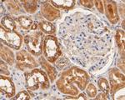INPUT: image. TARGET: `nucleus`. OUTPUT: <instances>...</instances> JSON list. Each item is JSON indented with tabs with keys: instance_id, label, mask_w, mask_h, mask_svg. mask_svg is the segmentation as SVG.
<instances>
[{
	"instance_id": "obj_1",
	"label": "nucleus",
	"mask_w": 125,
	"mask_h": 100,
	"mask_svg": "<svg viewBox=\"0 0 125 100\" xmlns=\"http://www.w3.org/2000/svg\"><path fill=\"white\" fill-rule=\"evenodd\" d=\"M88 82V75L84 70L72 67L62 73L56 84L62 93L76 96L79 91L85 89Z\"/></svg>"
},
{
	"instance_id": "obj_2",
	"label": "nucleus",
	"mask_w": 125,
	"mask_h": 100,
	"mask_svg": "<svg viewBox=\"0 0 125 100\" xmlns=\"http://www.w3.org/2000/svg\"><path fill=\"white\" fill-rule=\"evenodd\" d=\"M26 85L31 91L47 89L49 87V80L45 72L40 69H33L26 73Z\"/></svg>"
},
{
	"instance_id": "obj_3",
	"label": "nucleus",
	"mask_w": 125,
	"mask_h": 100,
	"mask_svg": "<svg viewBox=\"0 0 125 100\" xmlns=\"http://www.w3.org/2000/svg\"><path fill=\"white\" fill-rule=\"evenodd\" d=\"M43 51L45 59L50 63H54L61 54L58 39L53 35H48L44 38Z\"/></svg>"
},
{
	"instance_id": "obj_4",
	"label": "nucleus",
	"mask_w": 125,
	"mask_h": 100,
	"mask_svg": "<svg viewBox=\"0 0 125 100\" xmlns=\"http://www.w3.org/2000/svg\"><path fill=\"white\" fill-rule=\"evenodd\" d=\"M44 36L42 32H33L27 34L24 38L28 49L33 55L39 56L43 52Z\"/></svg>"
},
{
	"instance_id": "obj_5",
	"label": "nucleus",
	"mask_w": 125,
	"mask_h": 100,
	"mask_svg": "<svg viewBox=\"0 0 125 100\" xmlns=\"http://www.w3.org/2000/svg\"><path fill=\"white\" fill-rule=\"evenodd\" d=\"M1 42L14 49H19L22 43V37L15 31H7L1 26Z\"/></svg>"
},
{
	"instance_id": "obj_6",
	"label": "nucleus",
	"mask_w": 125,
	"mask_h": 100,
	"mask_svg": "<svg viewBox=\"0 0 125 100\" xmlns=\"http://www.w3.org/2000/svg\"><path fill=\"white\" fill-rule=\"evenodd\" d=\"M16 59H17V67L20 70L33 69L37 66L35 60L29 54V53L25 50L19 51L16 55Z\"/></svg>"
},
{
	"instance_id": "obj_7",
	"label": "nucleus",
	"mask_w": 125,
	"mask_h": 100,
	"mask_svg": "<svg viewBox=\"0 0 125 100\" xmlns=\"http://www.w3.org/2000/svg\"><path fill=\"white\" fill-rule=\"evenodd\" d=\"M110 79V89L111 93L118 91V89L124 87V75L120 73L118 69H112L109 71Z\"/></svg>"
},
{
	"instance_id": "obj_8",
	"label": "nucleus",
	"mask_w": 125,
	"mask_h": 100,
	"mask_svg": "<svg viewBox=\"0 0 125 100\" xmlns=\"http://www.w3.org/2000/svg\"><path fill=\"white\" fill-rule=\"evenodd\" d=\"M104 5L105 8V13L108 19L111 23L115 24L118 23L119 17L118 13V8L115 2L114 1H104Z\"/></svg>"
},
{
	"instance_id": "obj_9",
	"label": "nucleus",
	"mask_w": 125,
	"mask_h": 100,
	"mask_svg": "<svg viewBox=\"0 0 125 100\" xmlns=\"http://www.w3.org/2000/svg\"><path fill=\"white\" fill-rule=\"evenodd\" d=\"M0 90L9 98L13 97L15 93V87L13 81L3 74L0 76Z\"/></svg>"
},
{
	"instance_id": "obj_10",
	"label": "nucleus",
	"mask_w": 125,
	"mask_h": 100,
	"mask_svg": "<svg viewBox=\"0 0 125 100\" xmlns=\"http://www.w3.org/2000/svg\"><path fill=\"white\" fill-rule=\"evenodd\" d=\"M41 13L43 15V17L47 19L48 21H53L56 19L59 18L60 16L59 10H58L48 2H45V3L42 5Z\"/></svg>"
},
{
	"instance_id": "obj_11",
	"label": "nucleus",
	"mask_w": 125,
	"mask_h": 100,
	"mask_svg": "<svg viewBox=\"0 0 125 100\" xmlns=\"http://www.w3.org/2000/svg\"><path fill=\"white\" fill-rule=\"evenodd\" d=\"M0 54H1L2 59L7 62L9 65H13L14 63L15 58L13 52L10 50L9 48L4 47L3 44H1V49H0Z\"/></svg>"
},
{
	"instance_id": "obj_12",
	"label": "nucleus",
	"mask_w": 125,
	"mask_h": 100,
	"mask_svg": "<svg viewBox=\"0 0 125 100\" xmlns=\"http://www.w3.org/2000/svg\"><path fill=\"white\" fill-rule=\"evenodd\" d=\"M39 62H40V63H41V66L43 67V69L46 71V73H47L48 76L49 77L50 80H51L52 82L54 81V79H55V78H56V75H57V72H56L55 69H54L53 66L50 65L49 63L46 61V59H44V58H40Z\"/></svg>"
},
{
	"instance_id": "obj_13",
	"label": "nucleus",
	"mask_w": 125,
	"mask_h": 100,
	"mask_svg": "<svg viewBox=\"0 0 125 100\" xmlns=\"http://www.w3.org/2000/svg\"><path fill=\"white\" fill-rule=\"evenodd\" d=\"M50 3L55 8L62 9H70L74 6L75 1L73 0H51Z\"/></svg>"
},
{
	"instance_id": "obj_14",
	"label": "nucleus",
	"mask_w": 125,
	"mask_h": 100,
	"mask_svg": "<svg viewBox=\"0 0 125 100\" xmlns=\"http://www.w3.org/2000/svg\"><path fill=\"white\" fill-rule=\"evenodd\" d=\"M1 26H3V28L7 30V31H14L16 29L15 22L13 19L9 17V16H5L1 20Z\"/></svg>"
},
{
	"instance_id": "obj_15",
	"label": "nucleus",
	"mask_w": 125,
	"mask_h": 100,
	"mask_svg": "<svg viewBox=\"0 0 125 100\" xmlns=\"http://www.w3.org/2000/svg\"><path fill=\"white\" fill-rule=\"evenodd\" d=\"M116 43L119 48L120 51L123 52V55L124 54V43H125V33L123 30H118L115 35Z\"/></svg>"
},
{
	"instance_id": "obj_16",
	"label": "nucleus",
	"mask_w": 125,
	"mask_h": 100,
	"mask_svg": "<svg viewBox=\"0 0 125 100\" xmlns=\"http://www.w3.org/2000/svg\"><path fill=\"white\" fill-rule=\"evenodd\" d=\"M22 3L27 13H34L37 10V2L35 0H23Z\"/></svg>"
},
{
	"instance_id": "obj_17",
	"label": "nucleus",
	"mask_w": 125,
	"mask_h": 100,
	"mask_svg": "<svg viewBox=\"0 0 125 100\" xmlns=\"http://www.w3.org/2000/svg\"><path fill=\"white\" fill-rule=\"evenodd\" d=\"M39 28L43 33H48V35L53 34L55 33V27L53 24H52L51 23L48 21H42L39 23Z\"/></svg>"
},
{
	"instance_id": "obj_18",
	"label": "nucleus",
	"mask_w": 125,
	"mask_h": 100,
	"mask_svg": "<svg viewBox=\"0 0 125 100\" xmlns=\"http://www.w3.org/2000/svg\"><path fill=\"white\" fill-rule=\"evenodd\" d=\"M19 23L21 25V27H23L24 29H29L32 27L33 25V21L31 19L26 17V16H21L19 18Z\"/></svg>"
},
{
	"instance_id": "obj_19",
	"label": "nucleus",
	"mask_w": 125,
	"mask_h": 100,
	"mask_svg": "<svg viewBox=\"0 0 125 100\" xmlns=\"http://www.w3.org/2000/svg\"><path fill=\"white\" fill-rule=\"evenodd\" d=\"M98 85L99 87V89L103 91V93H104L107 95L108 94V93H109V84H108V80L102 78V79L98 80Z\"/></svg>"
},
{
	"instance_id": "obj_20",
	"label": "nucleus",
	"mask_w": 125,
	"mask_h": 100,
	"mask_svg": "<svg viewBox=\"0 0 125 100\" xmlns=\"http://www.w3.org/2000/svg\"><path fill=\"white\" fill-rule=\"evenodd\" d=\"M8 8L13 14H17L20 12V6L16 1L11 0V1L8 2Z\"/></svg>"
},
{
	"instance_id": "obj_21",
	"label": "nucleus",
	"mask_w": 125,
	"mask_h": 100,
	"mask_svg": "<svg viewBox=\"0 0 125 100\" xmlns=\"http://www.w3.org/2000/svg\"><path fill=\"white\" fill-rule=\"evenodd\" d=\"M86 92H87V94L89 96L90 98H94L97 94V89L94 84L89 83V84L87 86Z\"/></svg>"
},
{
	"instance_id": "obj_22",
	"label": "nucleus",
	"mask_w": 125,
	"mask_h": 100,
	"mask_svg": "<svg viewBox=\"0 0 125 100\" xmlns=\"http://www.w3.org/2000/svg\"><path fill=\"white\" fill-rule=\"evenodd\" d=\"M13 99L15 100H29L30 99V95L27 92L23 91V92H20L19 94L16 95L15 98H13Z\"/></svg>"
},
{
	"instance_id": "obj_23",
	"label": "nucleus",
	"mask_w": 125,
	"mask_h": 100,
	"mask_svg": "<svg viewBox=\"0 0 125 100\" xmlns=\"http://www.w3.org/2000/svg\"><path fill=\"white\" fill-rule=\"evenodd\" d=\"M94 4H95L97 9L100 12V13H104V2L103 1H99V0H96V1L94 2Z\"/></svg>"
},
{
	"instance_id": "obj_24",
	"label": "nucleus",
	"mask_w": 125,
	"mask_h": 100,
	"mask_svg": "<svg viewBox=\"0 0 125 100\" xmlns=\"http://www.w3.org/2000/svg\"><path fill=\"white\" fill-rule=\"evenodd\" d=\"M0 66H1V73L2 74H5V75H9V72L8 71V66L6 65V63L4 62L3 61V60H1V62H0Z\"/></svg>"
},
{
	"instance_id": "obj_25",
	"label": "nucleus",
	"mask_w": 125,
	"mask_h": 100,
	"mask_svg": "<svg viewBox=\"0 0 125 100\" xmlns=\"http://www.w3.org/2000/svg\"><path fill=\"white\" fill-rule=\"evenodd\" d=\"M80 3L83 6H84V7L89 8V9H91L93 6H94V2L91 1V0H81Z\"/></svg>"
},
{
	"instance_id": "obj_26",
	"label": "nucleus",
	"mask_w": 125,
	"mask_h": 100,
	"mask_svg": "<svg viewBox=\"0 0 125 100\" xmlns=\"http://www.w3.org/2000/svg\"><path fill=\"white\" fill-rule=\"evenodd\" d=\"M96 99H104V100H106V99H108V98L107 97V94H105L104 93H99V94L97 96Z\"/></svg>"
},
{
	"instance_id": "obj_27",
	"label": "nucleus",
	"mask_w": 125,
	"mask_h": 100,
	"mask_svg": "<svg viewBox=\"0 0 125 100\" xmlns=\"http://www.w3.org/2000/svg\"><path fill=\"white\" fill-rule=\"evenodd\" d=\"M36 23H33V25H32L31 29H33V30H35L36 29H37L38 26H37V24H36Z\"/></svg>"
}]
</instances>
